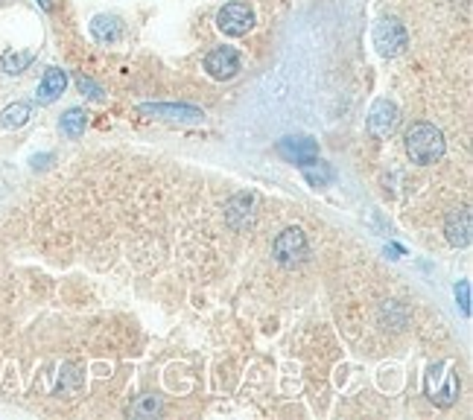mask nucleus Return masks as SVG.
<instances>
[{
    "label": "nucleus",
    "mask_w": 473,
    "mask_h": 420,
    "mask_svg": "<svg viewBox=\"0 0 473 420\" xmlns=\"http://www.w3.org/2000/svg\"><path fill=\"white\" fill-rule=\"evenodd\" d=\"M406 152L415 164H435L444 155V135L432 123H415L406 135Z\"/></svg>",
    "instance_id": "f257e3e1"
},
{
    "label": "nucleus",
    "mask_w": 473,
    "mask_h": 420,
    "mask_svg": "<svg viewBox=\"0 0 473 420\" xmlns=\"http://www.w3.org/2000/svg\"><path fill=\"white\" fill-rule=\"evenodd\" d=\"M409 44V36H406L403 24L398 21H380L374 27V47H377L380 56H398L406 50Z\"/></svg>",
    "instance_id": "f03ea898"
},
{
    "label": "nucleus",
    "mask_w": 473,
    "mask_h": 420,
    "mask_svg": "<svg viewBox=\"0 0 473 420\" xmlns=\"http://www.w3.org/2000/svg\"><path fill=\"white\" fill-rule=\"evenodd\" d=\"M307 257V237L301 228H286L275 239V260L281 266H296Z\"/></svg>",
    "instance_id": "7ed1b4c3"
},
{
    "label": "nucleus",
    "mask_w": 473,
    "mask_h": 420,
    "mask_svg": "<svg viewBox=\"0 0 473 420\" xmlns=\"http://www.w3.org/2000/svg\"><path fill=\"white\" fill-rule=\"evenodd\" d=\"M217 24L225 36H246V32L254 27V15L246 3H228L217 15Z\"/></svg>",
    "instance_id": "20e7f679"
},
{
    "label": "nucleus",
    "mask_w": 473,
    "mask_h": 420,
    "mask_svg": "<svg viewBox=\"0 0 473 420\" xmlns=\"http://www.w3.org/2000/svg\"><path fill=\"white\" fill-rule=\"evenodd\" d=\"M140 114H152L161 120H173V123H202L205 114L193 105H167V103H146L140 105Z\"/></svg>",
    "instance_id": "39448f33"
},
{
    "label": "nucleus",
    "mask_w": 473,
    "mask_h": 420,
    "mask_svg": "<svg viewBox=\"0 0 473 420\" xmlns=\"http://www.w3.org/2000/svg\"><path fill=\"white\" fill-rule=\"evenodd\" d=\"M278 155L286 158L289 164L304 167L319 158V147H316V140H310V137H284L278 143Z\"/></svg>",
    "instance_id": "423d86ee"
},
{
    "label": "nucleus",
    "mask_w": 473,
    "mask_h": 420,
    "mask_svg": "<svg viewBox=\"0 0 473 420\" xmlns=\"http://www.w3.org/2000/svg\"><path fill=\"white\" fill-rule=\"evenodd\" d=\"M205 68L214 79H231L240 70V53L234 47H217V50L205 59Z\"/></svg>",
    "instance_id": "0eeeda50"
},
{
    "label": "nucleus",
    "mask_w": 473,
    "mask_h": 420,
    "mask_svg": "<svg viewBox=\"0 0 473 420\" xmlns=\"http://www.w3.org/2000/svg\"><path fill=\"white\" fill-rule=\"evenodd\" d=\"M395 123H398V108H395V103H388V100L374 103L371 114H368V132H371V135L386 137L391 128H395Z\"/></svg>",
    "instance_id": "6e6552de"
},
{
    "label": "nucleus",
    "mask_w": 473,
    "mask_h": 420,
    "mask_svg": "<svg viewBox=\"0 0 473 420\" xmlns=\"http://www.w3.org/2000/svg\"><path fill=\"white\" fill-rule=\"evenodd\" d=\"M444 234L450 239V246H456V248L470 246V213L467 210H456V213H450V219L444 225Z\"/></svg>",
    "instance_id": "1a4fd4ad"
},
{
    "label": "nucleus",
    "mask_w": 473,
    "mask_h": 420,
    "mask_svg": "<svg viewBox=\"0 0 473 420\" xmlns=\"http://www.w3.org/2000/svg\"><path fill=\"white\" fill-rule=\"evenodd\" d=\"M64 85H68V73L59 70V68H50V70L44 73L41 85H38V103H41V105L56 103L59 96L64 93Z\"/></svg>",
    "instance_id": "9d476101"
},
{
    "label": "nucleus",
    "mask_w": 473,
    "mask_h": 420,
    "mask_svg": "<svg viewBox=\"0 0 473 420\" xmlns=\"http://www.w3.org/2000/svg\"><path fill=\"white\" fill-rule=\"evenodd\" d=\"M252 204H254L252 193H240V196L231 199V204H228V222H231V228H242V225L249 222Z\"/></svg>",
    "instance_id": "9b49d317"
},
{
    "label": "nucleus",
    "mask_w": 473,
    "mask_h": 420,
    "mask_svg": "<svg viewBox=\"0 0 473 420\" xmlns=\"http://www.w3.org/2000/svg\"><path fill=\"white\" fill-rule=\"evenodd\" d=\"M301 172H304V179H307V184L310 187H328L330 181H333V170H330V164H324V160H310V164H304L301 167Z\"/></svg>",
    "instance_id": "f8f14e48"
},
{
    "label": "nucleus",
    "mask_w": 473,
    "mask_h": 420,
    "mask_svg": "<svg viewBox=\"0 0 473 420\" xmlns=\"http://www.w3.org/2000/svg\"><path fill=\"white\" fill-rule=\"evenodd\" d=\"M32 114V105L29 103H12L3 108V114H0V123L6 128H21Z\"/></svg>",
    "instance_id": "ddd939ff"
},
{
    "label": "nucleus",
    "mask_w": 473,
    "mask_h": 420,
    "mask_svg": "<svg viewBox=\"0 0 473 420\" xmlns=\"http://www.w3.org/2000/svg\"><path fill=\"white\" fill-rule=\"evenodd\" d=\"M91 36L96 41H103V44L114 41V38H117V21L108 18V15H96V18L91 21Z\"/></svg>",
    "instance_id": "4468645a"
},
{
    "label": "nucleus",
    "mask_w": 473,
    "mask_h": 420,
    "mask_svg": "<svg viewBox=\"0 0 473 420\" xmlns=\"http://www.w3.org/2000/svg\"><path fill=\"white\" fill-rule=\"evenodd\" d=\"M61 132L68 135V137H79L85 132V111H79V108H71L68 114L61 117Z\"/></svg>",
    "instance_id": "2eb2a0df"
},
{
    "label": "nucleus",
    "mask_w": 473,
    "mask_h": 420,
    "mask_svg": "<svg viewBox=\"0 0 473 420\" xmlns=\"http://www.w3.org/2000/svg\"><path fill=\"white\" fill-rule=\"evenodd\" d=\"M32 61V53H3V59H0V64H3V70L6 73H21L27 70V64Z\"/></svg>",
    "instance_id": "dca6fc26"
},
{
    "label": "nucleus",
    "mask_w": 473,
    "mask_h": 420,
    "mask_svg": "<svg viewBox=\"0 0 473 420\" xmlns=\"http://www.w3.org/2000/svg\"><path fill=\"white\" fill-rule=\"evenodd\" d=\"M158 412H161V400H158V397H143L138 406L132 409L135 417H152V414H158Z\"/></svg>",
    "instance_id": "f3484780"
},
{
    "label": "nucleus",
    "mask_w": 473,
    "mask_h": 420,
    "mask_svg": "<svg viewBox=\"0 0 473 420\" xmlns=\"http://www.w3.org/2000/svg\"><path fill=\"white\" fill-rule=\"evenodd\" d=\"M456 301H459L462 313L470 315V283L467 280H459V286H456Z\"/></svg>",
    "instance_id": "a211bd4d"
},
{
    "label": "nucleus",
    "mask_w": 473,
    "mask_h": 420,
    "mask_svg": "<svg viewBox=\"0 0 473 420\" xmlns=\"http://www.w3.org/2000/svg\"><path fill=\"white\" fill-rule=\"evenodd\" d=\"M76 85H79V91H82V93H88L91 100H100V96H103L100 85H94L91 79H85V76H79V79H76Z\"/></svg>",
    "instance_id": "6ab92c4d"
},
{
    "label": "nucleus",
    "mask_w": 473,
    "mask_h": 420,
    "mask_svg": "<svg viewBox=\"0 0 473 420\" xmlns=\"http://www.w3.org/2000/svg\"><path fill=\"white\" fill-rule=\"evenodd\" d=\"M47 160H50V155H41V158H32V164H36V167H47Z\"/></svg>",
    "instance_id": "aec40b11"
},
{
    "label": "nucleus",
    "mask_w": 473,
    "mask_h": 420,
    "mask_svg": "<svg viewBox=\"0 0 473 420\" xmlns=\"http://www.w3.org/2000/svg\"><path fill=\"white\" fill-rule=\"evenodd\" d=\"M386 254H391V257H395V260H398V257L403 254V248H398V246H388V248H386Z\"/></svg>",
    "instance_id": "412c9836"
},
{
    "label": "nucleus",
    "mask_w": 473,
    "mask_h": 420,
    "mask_svg": "<svg viewBox=\"0 0 473 420\" xmlns=\"http://www.w3.org/2000/svg\"><path fill=\"white\" fill-rule=\"evenodd\" d=\"M38 3H41V9H50V0H38Z\"/></svg>",
    "instance_id": "4be33fe9"
}]
</instances>
